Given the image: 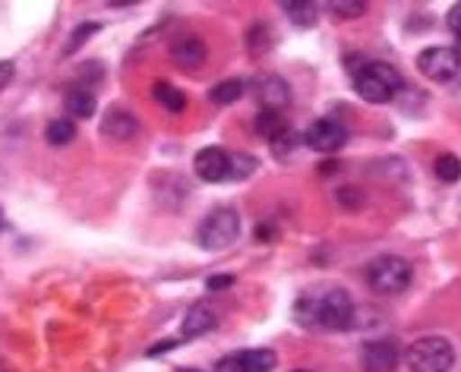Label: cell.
<instances>
[{
	"mask_svg": "<svg viewBox=\"0 0 461 372\" xmlns=\"http://www.w3.org/2000/svg\"><path fill=\"white\" fill-rule=\"evenodd\" d=\"M297 322L301 325H320V328H351L354 303L348 300L345 290H326L320 297H303L297 303Z\"/></svg>",
	"mask_w": 461,
	"mask_h": 372,
	"instance_id": "obj_1",
	"label": "cell"
},
{
	"mask_svg": "<svg viewBox=\"0 0 461 372\" xmlns=\"http://www.w3.org/2000/svg\"><path fill=\"white\" fill-rule=\"evenodd\" d=\"M354 89L366 104H385L402 92V76H398L395 66L373 60L360 73H354Z\"/></svg>",
	"mask_w": 461,
	"mask_h": 372,
	"instance_id": "obj_2",
	"label": "cell"
},
{
	"mask_svg": "<svg viewBox=\"0 0 461 372\" xmlns=\"http://www.w3.org/2000/svg\"><path fill=\"white\" fill-rule=\"evenodd\" d=\"M404 363H408L411 372H448L455 363V350L446 338L427 334V338H417L414 344L408 347Z\"/></svg>",
	"mask_w": 461,
	"mask_h": 372,
	"instance_id": "obj_3",
	"label": "cell"
},
{
	"mask_svg": "<svg viewBox=\"0 0 461 372\" xmlns=\"http://www.w3.org/2000/svg\"><path fill=\"white\" fill-rule=\"evenodd\" d=\"M411 278H414L411 262L402 256H379L366 265V284L376 294H402V290H408Z\"/></svg>",
	"mask_w": 461,
	"mask_h": 372,
	"instance_id": "obj_4",
	"label": "cell"
},
{
	"mask_svg": "<svg viewBox=\"0 0 461 372\" xmlns=\"http://www.w3.org/2000/svg\"><path fill=\"white\" fill-rule=\"evenodd\" d=\"M240 234V215L234 208H215L209 218L199 225L196 244L203 250H228Z\"/></svg>",
	"mask_w": 461,
	"mask_h": 372,
	"instance_id": "obj_5",
	"label": "cell"
},
{
	"mask_svg": "<svg viewBox=\"0 0 461 372\" xmlns=\"http://www.w3.org/2000/svg\"><path fill=\"white\" fill-rule=\"evenodd\" d=\"M417 70L423 73L427 79H433V83H448V79H455L461 73V51L458 48H423L420 54H417Z\"/></svg>",
	"mask_w": 461,
	"mask_h": 372,
	"instance_id": "obj_6",
	"label": "cell"
},
{
	"mask_svg": "<svg viewBox=\"0 0 461 372\" xmlns=\"http://www.w3.org/2000/svg\"><path fill=\"white\" fill-rule=\"evenodd\" d=\"M303 142H307L313 152L332 155V152H339V148L348 142V129H345V123L332 120V117H320V120H313L307 127V133H303Z\"/></svg>",
	"mask_w": 461,
	"mask_h": 372,
	"instance_id": "obj_7",
	"label": "cell"
},
{
	"mask_svg": "<svg viewBox=\"0 0 461 372\" xmlns=\"http://www.w3.org/2000/svg\"><path fill=\"white\" fill-rule=\"evenodd\" d=\"M193 171L203 183H221L230 177V155L218 146L199 148L196 158H193Z\"/></svg>",
	"mask_w": 461,
	"mask_h": 372,
	"instance_id": "obj_8",
	"label": "cell"
},
{
	"mask_svg": "<svg viewBox=\"0 0 461 372\" xmlns=\"http://www.w3.org/2000/svg\"><path fill=\"white\" fill-rule=\"evenodd\" d=\"M278 366V357L269 347H257V350H240L221 363V372H272Z\"/></svg>",
	"mask_w": 461,
	"mask_h": 372,
	"instance_id": "obj_9",
	"label": "cell"
},
{
	"mask_svg": "<svg viewBox=\"0 0 461 372\" xmlns=\"http://www.w3.org/2000/svg\"><path fill=\"white\" fill-rule=\"evenodd\" d=\"M360 366L364 372H395L398 347L392 341H366L360 350Z\"/></svg>",
	"mask_w": 461,
	"mask_h": 372,
	"instance_id": "obj_10",
	"label": "cell"
},
{
	"mask_svg": "<svg viewBox=\"0 0 461 372\" xmlns=\"http://www.w3.org/2000/svg\"><path fill=\"white\" fill-rule=\"evenodd\" d=\"M136 129H140V120H136V114H130V111H123V108H111L108 114H104V120H102V136H108V139H117V142L133 139Z\"/></svg>",
	"mask_w": 461,
	"mask_h": 372,
	"instance_id": "obj_11",
	"label": "cell"
},
{
	"mask_svg": "<svg viewBox=\"0 0 461 372\" xmlns=\"http://www.w3.org/2000/svg\"><path fill=\"white\" fill-rule=\"evenodd\" d=\"M171 58L174 64L186 66V70H196V66L205 64V45L196 35H186V39H177L171 45Z\"/></svg>",
	"mask_w": 461,
	"mask_h": 372,
	"instance_id": "obj_12",
	"label": "cell"
},
{
	"mask_svg": "<svg viewBox=\"0 0 461 372\" xmlns=\"http://www.w3.org/2000/svg\"><path fill=\"white\" fill-rule=\"evenodd\" d=\"M215 313H212L205 303H196V306L186 309L184 315V325H180V338H199V334L212 332L215 328Z\"/></svg>",
	"mask_w": 461,
	"mask_h": 372,
	"instance_id": "obj_13",
	"label": "cell"
},
{
	"mask_svg": "<svg viewBox=\"0 0 461 372\" xmlns=\"http://www.w3.org/2000/svg\"><path fill=\"white\" fill-rule=\"evenodd\" d=\"M152 98L165 111H171V114H184V111H186V95L177 89V85L165 83V79H158V83L152 85Z\"/></svg>",
	"mask_w": 461,
	"mask_h": 372,
	"instance_id": "obj_14",
	"label": "cell"
},
{
	"mask_svg": "<svg viewBox=\"0 0 461 372\" xmlns=\"http://www.w3.org/2000/svg\"><path fill=\"white\" fill-rule=\"evenodd\" d=\"M257 133H259V136H266L269 142H276V139H282L285 133H291V129H288V120L282 117V111L263 108V111L257 114Z\"/></svg>",
	"mask_w": 461,
	"mask_h": 372,
	"instance_id": "obj_15",
	"label": "cell"
},
{
	"mask_svg": "<svg viewBox=\"0 0 461 372\" xmlns=\"http://www.w3.org/2000/svg\"><path fill=\"white\" fill-rule=\"evenodd\" d=\"M64 108H67V114H70V117L86 120V117L95 114V95H92L86 85H83V89H70V92H67V98H64Z\"/></svg>",
	"mask_w": 461,
	"mask_h": 372,
	"instance_id": "obj_16",
	"label": "cell"
},
{
	"mask_svg": "<svg viewBox=\"0 0 461 372\" xmlns=\"http://www.w3.org/2000/svg\"><path fill=\"white\" fill-rule=\"evenodd\" d=\"M282 13L288 16L297 29L316 26V4H307V0H288V4H282Z\"/></svg>",
	"mask_w": 461,
	"mask_h": 372,
	"instance_id": "obj_17",
	"label": "cell"
},
{
	"mask_svg": "<svg viewBox=\"0 0 461 372\" xmlns=\"http://www.w3.org/2000/svg\"><path fill=\"white\" fill-rule=\"evenodd\" d=\"M77 139V123L70 117H54L45 127V142L48 146H70Z\"/></svg>",
	"mask_w": 461,
	"mask_h": 372,
	"instance_id": "obj_18",
	"label": "cell"
},
{
	"mask_svg": "<svg viewBox=\"0 0 461 372\" xmlns=\"http://www.w3.org/2000/svg\"><path fill=\"white\" fill-rule=\"evenodd\" d=\"M291 102V89H288V83L285 79H278V76H269L263 83V104L269 111H282L285 104Z\"/></svg>",
	"mask_w": 461,
	"mask_h": 372,
	"instance_id": "obj_19",
	"label": "cell"
},
{
	"mask_svg": "<svg viewBox=\"0 0 461 372\" xmlns=\"http://www.w3.org/2000/svg\"><path fill=\"white\" fill-rule=\"evenodd\" d=\"M244 95V83L240 79H221V83H215L209 89V102L212 104H234L238 98Z\"/></svg>",
	"mask_w": 461,
	"mask_h": 372,
	"instance_id": "obj_20",
	"label": "cell"
},
{
	"mask_svg": "<svg viewBox=\"0 0 461 372\" xmlns=\"http://www.w3.org/2000/svg\"><path fill=\"white\" fill-rule=\"evenodd\" d=\"M433 173H436V180H442V183H458L461 158L458 155H439V158L433 161Z\"/></svg>",
	"mask_w": 461,
	"mask_h": 372,
	"instance_id": "obj_21",
	"label": "cell"
},
{
	"mask_svg": "<svg viewBox=\"0 0 461 372\" xmlns=\"http://www.w3.org/2000/svg\"><path fill=\"white\" fill-rule=\"evenodd\" d=\"M98 29H102V26H98V22H83V26L73 29L70 39H67V45H64V58H70V54H77L79 48H83L86 41H89L92 35L98 32Z\"/></svg>",
	"mask_w": 461,
	"mask_h": 372,
	"instance_id": "obj_22",
	"label": "cell"
},
{
	"mask_svg": "<svg viewBox=\"0 0 461 372\" xmlns=\"http://www.w3.org/2000/svg\"><path fill=\"white\" fill-rule=\"evenodd\" d=\"M329 10L339 16H345V20H357V16L366 13V4L364 0H332L329 4Z\"/></svg>",
	"mask_w": 461,
	"mask_h": 372,
	"instance_id": "obj_23",
	"label": "cell"
},
{
	"mask_svg": "<svg viewBox=\"0 0 461 372\" xmlns=\"http://www.w3.org/2000/svg\"><path fill=\"white\" fill-rule=\"evenodd\" d=\"M257 171V158L250 155H230V177L228 180H247Z\"/></svg>",
	"mask_w": 461,
	"mask_h": 372,
	"instance_id": "obj_24",
	"label": "cell"
},
{
	"mask_svg": "<svg viewBox=\"0 0 461 372\" xmlns=\"http://www.w3.org/2000/svg\"><path fill=\"white\" fill-rule=\"evenodd\" d=\"M339 202H341V206H348V208H360V206H364V193H360V190H354V186H345V190L339 193Z\"/></svg>",
	"mask_w": 461,
	"mask_h": 372,
	"instance_id": "obj_25",
	"label": "cell"
},
{
	"mask_svg": "<svg viewBox=\"0 0 461 372\" xmlns=\"http://www.w3.org/2000/svg\"><path fill=\"white\" fill-rule=\"evenodd\" d=\"M14 76H16V66L10 64V60H0V92L14 83Z\"/></svg>",
	"mask_w": 461,
	"mask_h": 372,
	"instance_id": "obj_26",
	"label": "cell"
},
{
	"mask_svg": "<svg viewBox=\"0 0 461 372\" xmlns=\"http://www.w3.org/2000/svg\"><path fill=\"white\" fill-rule=\"evenodd\" d=\"M230 284H234V275H215L205 281V290H224V288H230Z\"/></svg>",
	"mask_w": 461,
	"mask_h": 372,
	"instance_id": "obj_27",
	"label": "cell"
},
{
	"mask_svg": "<svg viewBox=\"0 0 461 372\" xmlns=\"http://www.w3.org/2000/svg\"><path fill=\"white\" fill-rule=\"evenodd\" d=\"M446 22H448V29H452V32H455V35H458V39H461V4H455V7L448 10Z\"/></svg>",
	"mask_w": 461,
	"mask_h": 372,
	"instance_id": "obj_28",
	"label": "cell"
},
{
	"mask_svg": "<svg viewBox=\"0 0 461 372\" xmlns=\"http://www.w3.org/2000/svg\"><path fill=\"white\" fill-rule=\"evenodd\" d=\"M174 347H177V341L165 338V341H158L155 347H149V357H158V353H167V350H174Z\"/></svg>",
	"mask_w": 461,
	"mask_h": 372,
	"instance_id": "obj_29",
	"label": "cell"
},
{
	"mask_svg": "<svg viewBox=\"0 0 461 372\" xmlns=\"http://www.w3.org/2000/svg\"><path fill=\"white\" fill-rule=\"evenodd\" d=\"M0 231H4V218H0Z\"/></svg>",
	"mask_w": 461,
	"mask_h": 372,
	"instance_id": "obj_30",
	"label": "cell"
},
{
	"mask_svg": "<svg viewBox=\"0 0 461 372\" xmlns=\"http://www.w3.org/2000/svg\"><path fill=\"white\" fill-rule=\"evenodd\" d=\"M297 372H310V369H297Z\"/></svg>",
	"mask_w": 461,
	"mask_h": 372,
	"instance_id": "obj_31",
	"label": "cell"
},
{
	"mask_svg": "<svg viewBox=\"0 0 461 372\" xmlns=\"http://www.w3.org/2000/svg\"><path fill=\"white\" fill-rule=\"evenodd\" d=\"M184 372H196V369H184Z\"/></svg>",
	"mask_w": 461,
	"mask_h": 372,
	"instance_id": "obj_32",
	"label": "cell"
}]
</instances>
